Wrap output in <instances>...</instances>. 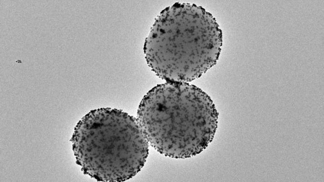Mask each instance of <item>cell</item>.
<instances>
[{"label":"cell","mask_w":324,"mask_h":182,"mask_svg":"<svg viewBox=\"0 0 324 182\" xmlns=\"http://www.w3.org/2000/svg\"><path fill=\"white\" fill-rule=\"evenodd\" d=\"M138 121L148 143L162 154L188 158L212 141L218 113L210 97L188 83L157 85L143 97Z\"/></svg>","instance_id":"6da1fadb"},{"label":"cell","mask_w":324,"mask_h":182,"mask_svg":"<svg viewBox=\"0 0 324 182\" xmlns=\"http://www.w3.org/2000/svg\"><path fill=\"white\" fill-rule=\"evenodd\" d=\"M221 44V31L211 13L195 4L176 2L156 18L143 51L159 77L188 83L216 64Z\"/></svg>","instance_id":"7a4b0ae2"},{"label":"cell","mask_w":324,"mask_h":182,"mask_svg":"<svg viewBox=\"0 0 324 182\" xmlns=\"http://www.w3.org/2000/svg\"><path fill=\"white\" fill-rule=\"evenodd\" d=\"M76 163L98 181L123 182L143 167L149 143L137 119L117 109L91 111L71 138Z\"/></svg>","instance_id":"3957f363"}]
</instances>
